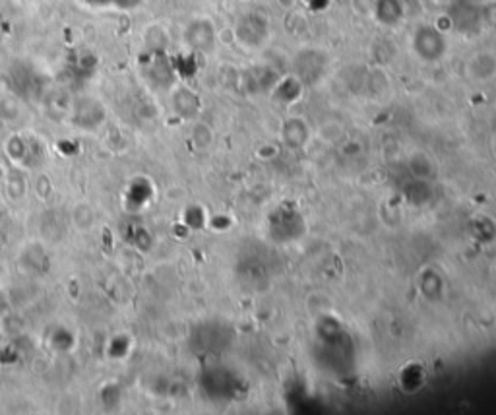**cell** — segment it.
Returning <instances> with one entry per match:
<instances>
[{"instance_id":"obj_2","label":"cell","mask_w":496,"mask_h":415,"mask_svg":"<svg viewBox=\"0 0 496 415\" xmlns=\"http://www.w3.org/2000/svg\"><path fill=\"white\" fill-rule=\"evenodd\" d=\"M92 4H105V2H111V0H90Z\"/></svg>"},{"instance_id":"obj_1","label":"cell","mask_w":496,"mask_h":415,"mask_svg":"<svg viewBox=\"0 0 496 415\" xmlns=\"http://www.w3.org/2000/svg\"><path fill=\"white\" fill-rule=\"evenodd\" d=\"M117 4H121V6H134V4H138V0H114Z\"/></svg>"}]
</instances>
